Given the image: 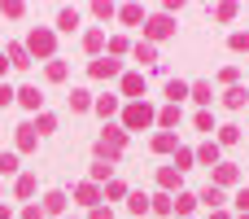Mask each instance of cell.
I'll return each instance as SVG.
<instances>
[{"label":"cell","mask_w":249,"mask_h":219,"mask_svg":"<svg viewBox=\"0 0 249 219\" xmlns=\"http://www.w3.org/2000/svg\"><path fill=\"white\" fill-rule=\"evenodd\" d=\"M26 53H53V35L48 31H35L31 44H26Z\"/></svg>","instance_id":"1"},{"label":"cell","mask_w":249,"mask_h":219,"mask_svg":"<svg viewBox=\"0 0 249 219\" xmlns=\"http://www.w3.org/2000/svg\"><path fill=\"white\" fill-rule=\"evenodd\" d=\"M149 119H153V110H149V105H131V110H127V127H144Z\"/></svg>","instance_id":"2"},{"label":"cell","mask_w":249,"mask_h":219,"mask_svg":"<svg viewBox=\"0 0 249 219\" xmlns=\"http://www.w3.org/2000/svg\"><path fill=\"white\" fill-rule=\"evenodd\" d=\"M92 75L96 79H109V75H118V61L114 57H101V61H92Z\"/></svg>","instance_id":"3"},{"label":"cell","mask_w":249,"mask_h":219,"mask_svg":"<svg viewBox=\"0 0 249 219\" xmlns=\"http://www.w3.org/2000/svg\"><path fill=\"white\" fill-rule=\"evenodd\" d=\"M18 101H22L26 110H39V105H44V97H39V88H22V92H18Z\"/></svg>","instance_id":"4"},{"label":"cell","mask_w":249,"mask_h":219,"mask_svg":"<svg viewBox=\"0 0 249 219\" xmlns=\"http://www.w3.org/2000/svg\"><path fill=\"white\" fill-rule=\"evenodd\" d=\"M149 35H153V40L171 35V18H153V22H149Z\"/></svg>","instance_id":"5"},{"label":"cell","mask_w":249,"mask_h":219,"mask_svg":"<svg viewBox=\"0 0 249 219\" xmlns=\"http://www.w3.org/2000/svg\"><path fill=\"white\" fill-rule=\"evenodd\" d=\"M197 158H201L206 167H210V162H219V145H214V140H206V145L197 149Z\"/></svg>","instance_id":"6"},{"label":"cell","mask_w":249,"mask_h":219,"mask_svg":"<svg viewBox=\"0 0 249 219\" xmlns=\"http://www.w3.org/2000/svg\"><path fill=\"white\" fill-rule=\"evenodd\" d=\"M57 26H61V31H74V26H79V13H74V9H61Z\"/></svg>","instance_id":"7"},{"label":"cell","mask_w":249,"mask_h":219,"mask_svg":"<svg viewBox=\"0 0 249 219\" xmlns=\"http://www.w3.org/2000/svg\"><path fill=\"white\" fill-rule=\"evenodd\" d=\"M123 88H127V97H144V79H140V75H127Z\"/></svg>","instance_id":"8"},{"label":"cell","mask_w":249,"mask_h":219,"mask_svg":"<svg viewBox=\"0 0 249 219\" xmlns=\"http://www.w3.org/2000/svg\"><path fill=\"white\" fill-rule=\"evenodd\" d=\"M61 206H66V193H48V198H44V211H53V215H57Z\"/></svg>","instance_id":"9"},{"label":"cell","mask_w":249,"mask_h":219,"mask_svg":"<svg viewBox=\"0 0 249 219\" xmlns=\"http://www.w3.org/2000/svg\"><path fill=\"white\" fill-rule=\"evenodd\" d=\"M127 206H131V215H144V211H149V198H144V193H131Z\"/></svg>","instance_id":"10"},{"label":"cell","mask_w":249,"mask_h":219,"mask_svg":"<svg viewBox=\"0 0 249 219\" xmlns=\"http://www.w3.org/2000/svg\"><path fill=\"white\" fill-rule=\"evenodd\" d=\"M153 211H158V215H171V198L158 193V198H153Z\"/></svg>","instance_id":"11"},{"label":"cell","mask_w":249,"mask_h":219,"mask_svg":"<svg viewBox=\"0 0 249 219\" xmlns=\"http://www.w3.org/2000/svg\"><path fill=\"white\" fill-rule=\"evenodd\" d=\"M171 211H179V215H188V211H193V198H188V193H184V198H175V202H171Z\"/></svg>","instance_id":"12"},{"label":"cell","mask_w":249,"mask_h":219,"mask_svg":"<svg viewBox=\"0 0 249 219\" xmlns=\"http://www.w3.org/2000/svg\"><path fill=\"white\" fill-rule=\"evenodd\" d=\"M9 171H18V158L13 154H0V176H9Z\"/></svg>","instance_id":"13"},{"label":"cell","mask_w":249,"mask_h":219,"mask_svg":"<svg viewBox=\"0 0 249 219\" xmlns=\"http://www.w3.org/2000/svg\"><path fill=\"white\" fill-rule=\"evenodd\" d=\"M9 57H13V66H31V61H26V48H18V44L9 48Z\"/></svg>","instance_id":"14"},{"label":"cell","mask_w":249,"mask_h":219,"mask_svg":"<svg viewBox=\"0 0 249 219\" xmlns=\"http://www.w3.org/2000/svg\"><path fill=\"white\" fill-rule=\"evenodd\" d=\"M184 92H188V88H184V83H175V79H171V83H166V97H171V101H179V97H184Z\"/></svg>","instance_id":"15"},{"label":"cell","mask_w":249,"mask_h":219,"mask_svg":"<svg viewBox=\"0 0 249 219\" xmlns=\"http://www.w3.org/2000/svg\"><path fill=\"white\" fill-rule=\"evenodd\" d=\"M193 97H197V101L206 105V101H210V83H193Z\"/></svg>","instance_id":"16"},{"label":"cell","mask_w":249,"mask_h":219,"mask_svg":"<svg viewBox=\"0 0 249 219\" xmlns=\"http://www.w3.org/2000/svg\"><path fill=\"white\" fill-rule=\"evenodd\" d=\"M175 123H179V110H175V105H171V110H162V127H175Z\"/></svg>","instance_id":"17"},{"label":"cell","mask_w":249,"mask_h":219,"mask_svg":"<svg viewBox=\"0 0 249 219\" xmlns=\"http://www.w3.org/2000/svg\"><path fill=\"white\" fill-rule=\"evenodd\" d=\"M96 198H101L96 184H83V189H79V202H96Z\"/></svg>","instance_id":"18"},{"label":"cell","mask_w":249,"mask_h":219,"mask_svg":"<svg viewBox=\"0 0 249 219\" xmlns=\"http://www.w3.org/2000/svg\"><path fill=\"white\" fill-rule=\"evenodd\" d=\"M201 202H206V206H219V202H223V193H219V189H206V193H201Z\"/></svg>","instance_id":"19"},{"label":"cell","mask_w":249,"mask_h":219,"mask_svg":"<svg viewBox=\"0 0 249 219\" xmlns=\"http://www.w3.org/2000/svg\"><path fill=\"white\" fill-rule=\"evenodd\" d=\"M228 105H245V88H232L228 92Z\"/></svg>","instance_id":"20"},{"label":"cell","mask_w":249,"mask_h":219,"mask_svg":"<svg viewBox=\"0 0 249 219\" xmlns=\"http://www.w3.org/2000/svg\"><path fill=\"white\" fill-rule=\"evenodd\" d=\"M175 184H179V176H175V171L166 167V171H162V189H175Z\"/></svg>","instance_id":"21"},{"label":"cell","mask_w":249,"mask_h":219,"mask_svg":"<svg viewBox=\"0 0 249 219\" xmlns=\"http://www.w3.org/2000/svg\"><path fill=\"white\" fill-rule=\"evenodd\" d=\"M13 97H18V92H13V88H4V83H0V105H9V101H13Z\"/></svg>","instance_id":"22"},{"label":"cell","mask_w":249,"mask_h":219,"mask_svg":"<svg viewBox=\"0 0 249 219\" xmlns=\"http://www.w3.org/2000/svg\"><path fill=\"white\" fill-rule=\"evenodd\" d=\"M236 206H241V211H249V189H241V193H236Z\"/></svg>","instance_id":"23"},{"label":"cell","mask_w":249,"mask_h":219,"mask_svg":"<svg viewBox=\"0 0 249 219\" xmlns=\"http://www.w3.org/2000/svg\"><path fill=\"white\" fill-rule=\"evenodd\" d=\"M232 48H249V35H232Z\"/></svg>","instance_id":"24"},{"label":"cell","mask_w":249,"mask_h":219,"mask_svg":"<svg viewBox=\"0 0 249 219\" xmlns=\"http://www.w3.org/2000/svg\"><path fill=\"white\" fill-rule=\"evenodd\" d=\"M4 66H9V61H4V57H0V75H4Z\"/></svg>","instance_id":"25"},{"label":"cell","mask_w":249,"mask_h":219,"mask_svg":"<svg viewBox=\"0 0 249 219\" xmlns=\"http://www.w3.org/2000/svg\"><path fill=\"white\" fill-rule=\"evenodd\" d=\"M245 219H249V215H245Z\"/></svg>","instance_id":"26"}]
</instances>
